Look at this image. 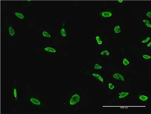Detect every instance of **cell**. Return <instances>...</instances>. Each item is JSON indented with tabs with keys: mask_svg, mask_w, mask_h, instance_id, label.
I'll list each match as a JSON object with an SVG mask.
<instances>
[{
	"mask_svg": "<svg viewBox=\"0 0 151 114\" xmlns=\"http://www.w3.org/2000/svg\"><path fill=\"white\" fill-rule=\"evenodd\" d=\"M139 99L140 100L145 101H147L149 99V97H148L145 96V95H142L139 96Z\"/></svg>",
	"mask_w": 151,
	"mask_h": 114,
	"instance_id": "21",
	"label": "cell"
},
{
	"mask_svg": "<svg viewBox=\"0 0 151 114\" xmlns=\"http://www.w3.org/2000/svg\"><path fill=\"white\" fill-rule=\"evenodd\" d=\"M107 87L108 90H113L115 88V86L113 83L109 82L107 84Z\"/></svg>",
	"mask_w": 151,
	"mask_h": 114,
	"instance_id": "19",
	"label": "cell"
},
{
	"mask_svg": "<svg viewBox=\"0 0 151 114\" xmlns=\"http://www.w3.org/2000/svg\"><path fill=\"white\" fill-rule=\"evenodd\" d=\"M59 33L61 38L62 39L65 41L68 40V32L66 27L65 21H62L61 22V29Z\"/></svg>",
	"mask_w": 151,
	"mask_h": 114,
	"instance_id": "9",
	"label": "cell"
},
{
	"mask_svg": "<svg viewBox=\"0 0 151 114\" xmlns=\"http://www.w3.org/2000/svg\"><path fill=\"white\" fill-rule=\"evenodd\" d=\"M115 11L110 8L98 10L97 12V18L101 20H112L115 17Z\"/></svg>",
	"mask_w": 151,
	"mask_h": 114,
	"instance_id": "4",
	"label": "cell"
},
{
	"mask_svg": "<svg viewBox=\"0 0 151 114\" xmlns=\"http://www.w3.org/2000/svg\"><path fill=\"white\" fill-rule=\"evenodd\" d=\"M14 14L16 17L20 20H23L25 18L24 15L22 12L16 11L14 12Z\"/></svg>",
	"mask_w": 151,
	"mask_h": 114,
	"instance_id": "16",
	"label": "cell"
},
{
	"mask_svg": "<svg viewBox=\"0 0 151 114\" xmlns=\"http://www.w3.org/2000/svg\"><path fill=\"white\" fill-rule=\"evenodd\" d=\"M122 63L123 65L125 66H128L130 63V61L129 60H128V59L126 57H124L122 59Z\"/></svg>",
	"mask_w": 151,
	"mask_h": 114,
	"instance_id": "20",
	"label": "cell"
},
{
	"mask_svg": "<svg viewBox=\"0 0 151 114\" xmlns=\"http://www.w3.org/2000/svg\"><path fill=\"white\" fill-rule=\"evenodd\" d=\"M40 50L50 55L62 56L63 52L58 46L51 44H45L41 47Z\"/></svg>",
	"mask_w": 151,
	"mask_h": 114,
	"instance_id": "5",
	"label": "cell"
},
{
	"mask_svg": "<svg viewBox=\"0 0 151 114\" xmlns=\"http://www.w3.org/2000/svg\"><path fill=\"white\" fill-rule=\"evenodd\" d=\"M7 29L8 30L9 35L12 37L14 36L16 34L15 31L12 26L9 25L7 26Z\"/></svg>",
	"mask_w": 151,
	"mask_h": 114,
	"instance_id": "15",
	"label": "cell"
},
{
	"mask_svg": "<svg viewBox=\"0 0 151 114\" xmlns=\"http://www.w3.org/2000/svg\"><path fill=\"white\" fill-rule=\"evenodd\" d=\"M112 77L115 80L125 81V79L124 76L122 74L119 73H114L112 75Z\"/></svg>",
	"mask_w": 151,
	"mask_h": 114,
	"instance_id": "14",
	"label": "cell"
},
{
	"mask_svg": "<svg viewBox=\"0 0 151 114\" xmlns=\"http://www.w3.org/2000/svg\"><path fill=\"white\" fill-rule=\"evenodd\" d=\"M151 40V36L149 35L145 36L141 41V43L142 44H146L148 43Z\"/></svg>",
	"mask_w": 151,
	"mask_h": 114,
	"instance_id": "18",
	"label": "cell"
},
{
	"mask_svg": "<svg viewBox=\"0 0 151 114\" xmlns=\"http://www.w3.org/2000/svg\"><path fill=\"white\" fill-rule=\"evenodd\" d=\"M90 67L92 71L100 73L104 70L105 67L103 62L99 61H92L91 63Z\"/></svg>",
	"mask_w": 151,
	"mask_h": 114,
	"instance_id": "8",
	"label": "cell"
},
{
	"mask_svg": "<svg viewBox=\"0 0 151 114\" xmlns=\"http://www.w3.org/2000/svg\"><path fill=\"white\" fill-rule=\"evenodd\" d=\"M106 34L104 32L99 29L95 31L92 36V39L96 42L97 46L98 47L104 46L106 43Z\"/></svg>",
	"mask_w": 151,
	"mask_h": 114,
	"instance_id": "6",
	"label": "cell"
},
{
	"mask_svg": "<svg viewBox=\"0 0 151 114\" xmlns=\"http://www.w3.org/2000/svg\"><path fill=\"white\" fill-rule=\"evenodd\" d=\"M146 18H151V10L146 11L144 14Z\"/></svg>",
	"mask_w": 151,
	"mask_h": 114,
	"instance_id": "23",
	"label": "cell"
},
{
	"mask_svg": "<svg viewBox=\"0 0 151 114\" xmlns=\"http://www.w3.org/2000/svg\"><path fill=\"white\" fill-rule=\"evenodd\" d=\"M10 95V101L12 102H19L21 100L20 87L17 79L14 78L11 81Z\"/></svg>",
	"mask_w": 151,
	"mask_h": 114,
	"instance_id": "3",
	"label": "cell"
},
{
	"mask_svg": "<svg viewBox=\"0 0 151 114\" xmlns=\"http://www.w3.org/2000/svg\"><path fill=\"white\" fill-rule=\"evenodd\" d=\"M41 35L42 37L48 41H51L54 39V34L51 31L44 29L41 32Z\"/></svg>",
	"mask_w": 151,
	"mask_h": 114,
	"instance_id": "10",
	"label": "cell"
},
{
	"mask_svg": "<svg viewBox=\"0 0 151 114\" xmlns=\"http://www.w3.org/2000/svg\"><path fill=\"white\" fill-rule=\"evenodd\" d=\"M80 72L87 75L90 76L91 77L96 80L99 83L103 85L105 84V80L104 76L100 74L99 73L89 71L87 68L81 70Z\"/></svg>",
	"mask_w": 151,
	"mask_h": 114,
	"instance_id": "7",
	"label": "cell"
},
{
	"mask_svg": "<svg viewBox=\"0 0 151 114\" xmlns=\"http://www.w3.org/2000/svg\"><path fill=\"white\" fill-rule=\"evenodd\" d=\"M151 46V41L149 42V43L147 44V47L149 48Z\"/></svg>",
	"mask_w": 151,
	"mask_h": 114,
	"instance_id": "25",
	"label": "cell"
},
{
	"mask_svg": "<svg viewBox=\"0 0 151 114\" xmlns=\"http://www.w3.org/2000/svg\"><path fill=\"white\" fill-rule=\"evenodd\" d=\"M142 24L145 27L146 29H150L151 28V23L150 20L146 18H141Z\"/></svg>",
	"mask_w": 151,
	"mask_h": 114,
	"instance_id": "13",
	"label": "cell"
},
{
	"mask_svg": "<svg viewBox=\"0 0 151 114\" xmlns=\"http://www.w3.org/2000/svg\"><path fill=\"white\" fill-rule=\"evenodd\" d=\"M26 95L24 100L26 103L29 107H34L39 110L48 109V105L43 99L40 91L33 90L29 84H26Z\"/></svg>",
	"mask_w": 151,
	"mask_h": 114,
	"instance_id": "1",
	"label": "cell"
},
{
	"mask_svg": "<svg viewBox=\"0 0 151 114\" xmlns=\"http://www.w3.org/2000/svg\"><path fill=\"white\" fill-rule=\"evenodd\" d=\"M97 54V55L102 57H109L111 56V51L108 48H104L98 51Z\"/></svg>",
	"mask_w": 151,
	"mask_h": 114,
	"instance_id": "11",
	"label": "cell"
},
{
	"mask_svg": "<svg viewBox=\"0 0 151 114\" xmlns=\"http://www.w3.org/2000/svg\"><path fill=\"white\" fill-rule=\"evenodd\" d=\"M111 29L112 32L114 35H119L122 32V27L119 24L114 25Z\"/></svg>",
	"mask_w": 151,
	"mask_h": 114,
	"instance_id": "12",
	"label": "cell"
},
{
	"mask_svg": "<svg viewBox=\"0 0 151 114\" xmlns=\"http://www.w3.org/2000/svg\"><path fill=\"white\" fill-rule=\"evenodd\" d=\"M82 92L78 87L68 93L63 99V109L70 112L77 111L81 106L83 99Z\"/></svg>",
	"mask_w": 151,
	"mask_h": 114,
	"instance_id": "2",
	"label": "cell"
},
{
	"mask_svg": "<svg viewBox=\"0 0 151 114\" xmlns=\"http://www.w3.org/2000/svg\"><path fill=\"white\" fill-rule=\"evenodd\" d=\"M116 2L120 4H124V3L125 2V1H116Z\"/></svg>",
	"mask_w": 151,
	"mask_h": 114,
	"instance_id": "24",
	"label": "cell"
},
{
	"mask_svg": "<svg viewBox=\"0 0 151 114\" xmlns=\"http://www.w3.org/2000/svg\"><path fill=\"white\" fill-rule=\"evenodd\" d=\"M129 93L128 92H122L119 93L118 97L119 99H123V98L127 97L129 96Z\"/></svg>",
	"mask_w": 151,
	"mask_h": 114,
	"instance_id": "17",
	"label": "cell"
},
{
	"mask_svg": "<svg viewBox=\"0 0 151 114\" xmlns=\"http://www.w3.org/2000/svg\"><path fill=\"white\" fill-rule=\"evenodd\" d=\"M142 57L145 60H149L151 59V56L148 54H144L142 55Z\"/></svg>",
	"mask_w": 151,
	"mask_h": 114,
	"instance_id": "22",
	"label": "cell"
}]
</instances>
